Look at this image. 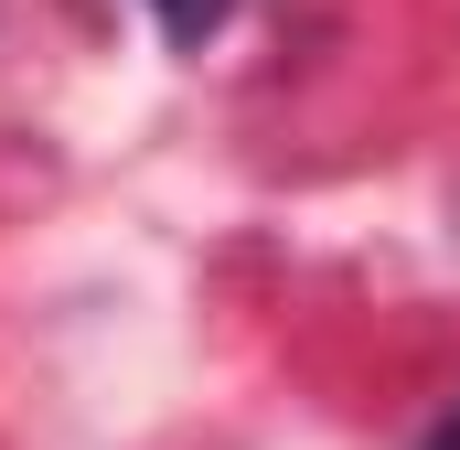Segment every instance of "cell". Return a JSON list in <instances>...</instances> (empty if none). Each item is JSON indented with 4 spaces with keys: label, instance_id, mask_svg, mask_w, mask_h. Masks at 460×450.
Here are the masks:
<instances>
[{
    "label": "cell",
    "instance_id": "6da1fadb",
    "mask_svg": "<svg viewBox=\"0 0 460 450\" xmlns=\"http://www.w3.org/2000/svg\"><path fill=\"white\" fill-rule=\"evenodd\" d=\"M226 11H235V0H150V22H161L172 43H204V32H215Z\"/></svg>",
    "mask_w": 460,
    "mask_h": 450
},
{
    "label": "cell",
    "instance_id": "7a4b0ae2",
    "mask_svg": "<svg viewBox=\"0 0 460 450\" xmlns=\"http://www.w3.org/2000/svg\"><path fill=\"white\" fill-rule=\"evenodd\" d=\"M429 450H460V418H450V429H439V440H429Z\"/></svg>",
    "mask_w": 460,
    "mask_h": 450
}]
</instances>
